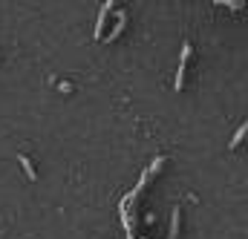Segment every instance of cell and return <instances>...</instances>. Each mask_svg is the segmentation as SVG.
Returning <instances> with one entry per match:
<instances>
[{
    "mask_svg": "<svg viewBox=\"0 0 248 239\" xmlns=\"http://www.w3.org/2000/svg\"><path fill=\"white\" fill-rule=\"evenodd\" d=\"M190 44H185L182 46V58H179V69H176V81H173V90L179 92L182 90V84H185V72H187V58H190Z\"/></svg>",
    "mask_w": 248,
    "mask_h": 239,
    "instance_id": "1",
    "label": "cell"
},
{
    "mask_svg": "<svg viewBox=\"0 0 248 239\" xmlns=\"http://www.w3.org/2000/svg\"><path fill=\"white\" fill-rule=\"evenodd\" d=\"M113 9H116V3H113V0H107V3H101V12H98V20H95V32H93V35H95V41H98V38L104 35V23H107V15H110Z\"/></svg>",
    "mask_w": 248,
    "mask_h": 239,
    "instance_id": "2",
    "label": "cell"
},
{
    "mask_svg": "<svg viewBox=\"0 0 248 239\" xmlns=\"http://www.w3.org/2000/svg\"><path fill=\"white\" fill-rule=\"evenodd\" d=\"M124 26H127V12H119V20H116V26H113V32H110V35H107V38H104V44H113V41H116V38H119V35H122L124 32Z\"/></svg>",
    "mask_w": 248,
    "mask_h": 239,
    "instance_id": "3",
    "label": "cell"
},
{
    "mask_svg": "<svg viewBox=\"0 0 248 239\" xmlns=\"http://www.w3.org/2000/svg\"><path fill=\"white\" fill-rule=\"evenodd\" d=\"M179 222H182V210L173 208V222H170V239H179Z\"/></svg>",
    "mask_w": 248,
    "mask_h": 239,
    "instance_id": "4",
    "label": "cell"
},
{
    "mask_svg": "<svg viewBox=\"0 0 248 239\" xmlns=\"http://www.w3.org/2000/svg\"><path fill=\"white\" fill-rule=\"evenodd\" d=\"M246 133H248V124L243 121V124H240V130L234 133V138H231V144H228V147H231V150H237V144H240V141L246 138Z\"/></svg>",
    "mask_w": 248,
    "mask_h": 239,
    "instance_id": "5",
    "label": "cell"
},
{
    "mask_svg": "<svg viewBox=\"0 0 248 239\" xmlns=\"http://www.w3.org/2000/svg\"><path fill=\"white\" fill-rule=\"evenodd\" d=\"M20 159V164H23V170H26V176H29V181H35L38 176H35V167H32V162H29V156H17Z\"/></svg>",
    "mask_w": 248,
    "mask_h": 239,
    "instance_id": "6",
    "label": "cell"
},
{
    "mask_svg": "<svg viewBox=\"0 0 248 239\" xmlns=\"http://www.w3.org/2000/svg\"><path fill=\"white\" fill-rule=\"evenodd\" d=\"M222 6H228V9H234V12H240V9H246V3H222Z\"/></svg>",
    "mask_w": 248,
    "mask_h": 239,
    "instance_id": "7",
    "label": "cell"
}]
</instances>
